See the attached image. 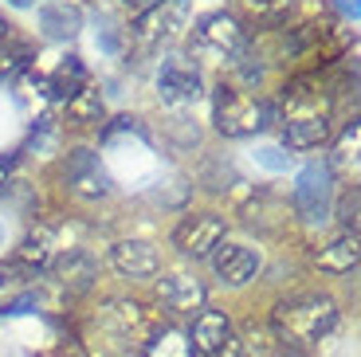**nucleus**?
Here are the masks:
<instances>
[{
    "label": "nucleus",
    "mask_w": 361,
    "mask_h": 357,
    "mask_svg": "<svg viewBox=\"0 0 361 357\" xmlns=\"http://www.w3.org/2000/svg\"><path fill=\"white\" fill-rule=\"evenodd\" d=\"M357 259H361L357 236H345V232L334 236V240H322L310 251V263L322 275H350V271H357Z\"/></svg>",
    "instance_id": "dca6fc26"
},
{
    "label": "nucleus",
    "mask_w": 361,
    "mask_h": 357,
    "mask_svg": "<svg viewBox=\"0 0 361 357\" xmlns=\"http://www.w3.org/2000/svg\"><path fill=\"white\" fill-rule=\"evenodd\" d=\"M298 0H240V8H244V16L252 20L255 28H283L287 24V16L295 12Z\"/></svg>",
    "instance_id": "5701e85b"
},
{
    "label": "nucleus",
    "mask_w": 361,
    "mask_h": 357,
    "mask_svg": "<svg viewBox=\"0 0 361 357\" xmlns=\"http://www.w3.org/2000/svg\"><path fill=\"white\" fill-rule=\"evenodd\" d=\"M334 4L342 8V16H350V20L361 16V4H357V0H334Z\"/></svg>",
    "instance_id": "c756f323"
},
{
    "label": "nucleus",
    "mask_w": 361,
    "mask_h": 357,
    "mask_svg": "<svg viewBox=\"0 0 361 357\" xmlns=\"http://www.w3.org/2000/svg\"><path fill=\"white\" fill-rule=\"evenodd\" d=\"M224 236H228V220L220 212H189L173 228V248L189 259H208Z\"/></svg>",
    "instance_id": "1a4fd4ad"
},
{
    "label": "nucleus",
    "mask_w": 361,
    "mask_h": 357,
    "mask_svg": "<svg viewBox=\"0 0 361 357\" xmlns=\"http://www.w3.org/2000/svg\"><path fill=\"white\" fill-rule=\"evenodd\" d=\"M12 4H16V8H27V4H36V0H12Z\"/></svg>",
    "instance_id": "72a5a7b5"
},
{
    "label": "nucleus",
    "mask_w": 361,
    "mask_h": 357,
    "mask_svg": "<svg viewBox=\"0 0 361 357\" xmlns=\"http://www.w3.org/2000/svg\"><path fill=\"white\" fill-rule=\"evenodd\" d=\"M208 267H212V275L220 279V286L240 291V286H247V283L259 279L263 255H259V248H252V243L220 240L216 248H212V255H208Z\"/></svg>",
    "instance_id": "423d86ee"
},
{
    "label": "nucleus",
    "mask_w": 361,
    "mask_h": 357,
    "mask_svg": "<svg viewBox=\"0 0 361 357\" xmlns=\"http://www.w3.org/2000/svg\"><path fill=\"white\" fill-rule=\"evenodd\" d=\"M290 205H295L302 224H326L334 216V169L326 161L302 165V173L295 181V193H290Z\"/></svg>",
    "instance_id": "20e7f679"
},
{
    "label": "nucleus",
    "mask_w": 361,
    "mask_h": 357,
    "mask_svg": "<svg viewBox=\"0 0 361 357\" xmlns=\"http://www.w3.org/2000/svg\"><path fill=\"white\" fill-rule=\"evenodd\" d=\"M32 67V47L20 44V40H0V79H8L16 71H27Z\"/></svg>",
    "instance_id": "b1692460"
},
{
    "label": "nucleus",
    "mask_w": 361,
    "mask_h": 357,
    "mask_svg": "<svg viewBox=\"0 0 361 357\" xmlns=\"http://www.w3.org/2000/svg\"><path fill=\"white\" fill-rule=\"evenodd\" d=\"M51 357H99V353L87 349V346H79V341H59V349H55Z\"/></svg>",
    "instance_id": "cd10ccee"
},
{
    "label": "nucleus",
    "mask_w": 361,
    "mask_h": 357,
    "mask_svg": "<svg viewBox=\"0 0 361 357\" xmlns=\"http://www.w3.org/2000/svg\"><path fill=\"white\" fill-rule=\"evenodd\" d=\"M82 83H90L87 67L79 63V55H67V59H59V63H55V67H51L47 75H39V95L63 107V102L71 99L75 90L82 87Z\"/></svg>",
    "instance_id": "f3484780"
},
{
    "label": "nucleus",
    "mask_w": 361,
    "mask_h": 357,
    "mask_svg": "<svg viewBox=\"0 0 361 357\" xmlns=\"http://www.w3.org/2000/svg\"><path fill=\"white\" fill-rule=\"evenodd\" d=\"M126 4H130V8H134V12H137V16H142V12H145V8H154L157 0H126Z\"/></svg>",
    "instance_id": "2f4dec72"
},
{
    "label": "nucleus",
    "mask_w": 361,
    "mask_h": 357,
    "mask_svg": "<svg viewBox=\"0 0 361 357\" xmlns=\"http://www.w3.org/2000/svg\"><path fill=\"white\" fill-rule=\"evenodd\" d=\"M106 263H110V267H114L122 279H130V283H145V279L161 275V255H157V248H154L149 240H137V236L110 243Z\"/></svg>",
    "instance_id": "9b49d317"
},
{
    "label": "nucleus",
    "mask_w": 361,
    "mask_h": 357,
    "mask_svg": "<svg viewBox=\"0 0 361 357\" xmlns=\"http://www.w3.org/2000/svg\"><path fill=\"white\" fill-rule=\"evenodd\" d=\"M90 322L106 338V346H137L149 334V314L134 298H102L90 314Z\"/></svg>",
    "instance_id": "7ed1b4c3"
},
{
    "label": "nucleus",
    "mask_w": 361,
    "mask_h": 357,
    "mask_svg": "<svg viewBox=\"0 0 361 357\" xmlns=\"http://www.w3.org/2000/svg\"><path fill=\"white\" fill-rule=\"evenodd\" d=\"M204 95V75L189 55H169L157 71V99L165 107H192Z\"/></svg>",
    "instance_id": "0eeeda50"
},
{
    "label": "nucleus",
    "mask_w": 361,
    "mask_h": 357,
    "mask_svg": "<svg viewBox=\"0 0 361 357\" xmlns=\"http://www.w3.org/2000/svg\"><path fill=\"white\" fill-rule=\"evenodd\" d=\"M142 357H197L192 341L180 326H149L142 338Z\"/></svg>",
    "instance_id": "6ab92c4d"
},
{
    "label": "nucleus",
    "mask_w": 361,
    "mask_h": 357,
    "mask_svg": "<svg viewBox=\"0 0 361 357\" xmlns=\"http://www.w3.org/2000/svg\"><path fill=\"white\" fill-rule=\"evenodd\" d=\"M338 322H342V310H338L334 295H326V291H295V295L275 303L267 326L283 346L310 349L330 338L338 330Z\"/></svg>",
    "instance_id": "f257e3e1"
},
{
    "label": "nucleus",
    "mask_w": 361,
    "mask_h": 357,
    "mask_svg": "<svg viewBox=\"0 0 361 357\" xmlns=\"http://www.w3.org/2000/svg\"><path fill=\"white\" fill-rule=\"evenodd\" d=\"M271 357H307V349H295V346H279Z\"/></svg>",
    "instance_id": "7c9ffc66"
},
{
    "label": "nucleus",
    "mask_w": 361,
    "mask_h": 357,
    "mask_svg": "<svg viewBox=\"0 0 361 357\" xmlns=\"http://www.w3.org/2000/svg\"><path fill=\"white\" fill-rule=\"evenodd\" d=\"M63 185L71 197L79 200H106L114 193V181L102 169V161L94 150H71L63 161Z\"/></svg>",
    "instance_id": "6e6552de"
},
{
    "label": "nucleus",
    "mask_w": 361,
    "mask_h": 357,
    "mask_svg": "<svg viewBox=\"0 0 361 357\" xmlns=\"http://www.w3.org/2000/svg\"><path fill=\"white\" fill-rule=\"evenodd\" d=\"M283 341L271 334V326H244L232 334V346L224 357H271Z\"/></svg>",
    "instance_id": "412c9836"
},
{
    "label": "nucleus",
    "mask_w": 361,
    "mask_h": 357,
    "mask_svg": "<svg viewBox=\"0 0 361 357\" xmlns=\"http://www.w3.org/2000/svg\"><path fill=\"white\" fill-rule=\"evenodd\" d=\"M279 130L290 150H318L334 134V118H295V122H279Z\"/></svg>",
    "instance_id": "aec40b11"
},
{
    "label": "nucleus",
    "mask_w": 361,
    "mask_h": 357,
    "mask_svg": "<svg viewBox=\"0 0 361 357\" xmlns=\"http://www.w3.org/2000/svg\"><path fill=\"white\" fill-rule=\"evenodd\" d=\"M338 220H342L345 236H357V188L350 185V193L342 197V205H338Z\"/></svg>",
    "instance_id": "a878e982"
},
{
    "label": "nucleus",
    "mask_w": 361,
    "mask_h": 357,
    "mask_svg": "<svg viewBox=\"0 0 361 357\" xmlns=\"http://www.w3.org/2000/svg\"><path fill=\"white\" fill-rule=\"evenodd\" d=\"M275 122V102L259 99L252 90L235 87V83H220L212 90V126L224 138H252Z\"/></svg>",
    "instance_id": "f03ea898"
},
{
    "label": "nucleus",
    "mask_w": 361,
    "mask_h": 357,
    "mask_svg": "<svg viewBox=\"0 0 361 357\" xmlns=\"http://www.w3.org/2000/svg\"><path fill=\"white\" fill-rule=\"evenodd\" d=\"M185 334H189L192 353L197 357H224L228 346H232L235 326H232V318H228L224 310H208L204 306L200 314H192V326Z\"/></svg>",
    "instance_id": "4468645a"
},
{
    "label": "nucleus",
    "mask_w": 361,
    "mask_h": 357,
    "mask_svg": "<svg viewBox=\"0 0 361 357\" xmlns=\"http://www.w3.org/2000/svg\"><path fill=\"white\" fill-rule=\"evenodd\" d=\"M157 306L173 318H192L208 306V286L192 271H165L157 279Z\"/></svg>",
    "instance_id": "9d476101"
},
{
    "label": "nucleus",
    "mask_w": 361,
    "mask_h": 357,
    "mask_svg": "<svg viewBox=\"0 0 361 357\" xmlns=\"http://www.w3.org/2000/svg\"><path fill=\"white\" fill-rule=\"evenodd\" d=\"M59 228L55 224H36L32 232L20 240V248H16V267H24L27 275H36V271H47V263H51L55 255H59Z\"/></svg>",
    "instance_id": "2eb2a0df"
},
{
    "label": "nucleus",
    "mask_w": 361,
    "mask_h": 357,
    "mask_svg": "<svg viewBox=\"0 0 361 357\" xmlns=\"http://www.w3.org/2000/svg\"><path fill=\"white\" fill-rule=\"evenodd\" d=\"M247 40L252 36H247V28L240 24V16H232V12H224V8L204 12V16L192 24V44H197V52H208L224 63H232L235 55H244Z\"/></svg>",
    "instance_id": "39448f33"
},
{
    "label": "nucleus",
    "mask_w": 361,
    "mask_h": 357,
    "mask_svg": "<svg viewBox=\"0 0 361 357\" xmlns=\"http://www.w3.org/2000/svg\"><path fill=\"white\" fill-rule=\"evenodd\" d=\"M357 161V118H353L350 126H345V134H342V142H338V161Z\"/></svg>",
    "instance_id": "bb28decb"
},
{
    "label": "nucleus",
    "mask_w": 361,
    "mask_h": 357,
    "mask_svg": "<svg viewBox=\"0 0 361 357\" xmlns=\"http://www.w3.org/2000/svg\"><path fill=\"white\" fill-rule=\"evenodd\" d=\"M8 28H12V24H8V20H4V16H0V40H8V36H12Z\"/></svg>",
    "instance_id": "473e14b6"
},
{
    "label": "nucleus",
    "mask_w": 361,
    "mask_h": 357,
    "mask_svg": "<svg viewBox=\"0 0 361 357\" xmlns=\"http://www.w3.org/2000/svg\"><path fill=\"white\" fill-rule=\"evenodd\" d=\"M63 122L71 126V130H99V126L106 122V102H102L94 83H82L71 99L63 102Z\"/></svg>",
    "instance_id": "a211bd4d"
},
{
    "label": "nucleus",
    "mask_w": 361,
    "mask_h": 357,
    "mask_svg": "<svg viewBox=\"0 0 361 357\" xmlns=\"http://www.w3.org/2000/svg\"><path fill=\"white\" fill-rule=\"evenodd\" d=\"M12 169H16V157H12V153H0V188L8 185Z\"/></svg>",
    "instance_id": "c85d7f7f"
},
{
    "label": "nucleus",
    "mask_w": 361,
    "mask_h": 357,
    "mask_svg": "<svg viewBox=\"0 0 361 357\" xmlns=\"http://www.w3.org/2000/svg\"><path fill=\"white\" fill-rule=\"evenodd\" d=\"M185 4H189V0H157L154 8H145L142 16L134 20L130 36L142 47H157V44H165V40H173L180 32V24H185Z\"/></svg>",
    "instance_id": "f8f14e48"
},
{
    "label": "nucleus",
    "mask_w": 361,
    "mask_h": 357,
    "mask_svg": "<svg viewBox=\"0 0 361 357\" xmlns=\"http://www.w3.org/2000/svg\"><path fill=\"white\" fill-rule=\"evenodd\" d=\"M39 28H44L51 40H71L82 28V12L75 8V4H67V0H51V4L39 8Z\"/></svg>",
    "instance_id": "4be33fe9"
},
{
    "label": "nucleus",
    "mask_w": 361,
    "mask_h": 357,
    "mask_svg": "<svg viewBox=\"0 0 361 357\" xmlns=\"http://www.w3.org/2000/svg\"><path fill=\"white\" fill-rule=\"evenodd\" d=\"M47 275L63 291H71V295H87L90 286L99 283V259L90 255L87 248H63L47 263Z\"/></svg>",
    "instance_id": "ddd939ff"
},
{
    "label": "nucleus",
    "mask_w": 361,
    "mask_h": 357,
    "mask_svg": "<svg viewBox=\"0 0 361 357\" xmlns=\"http://www.w3.org/2000/svg\"><path fill=\"white\" fill-rule=\"evenodd\" d=\"M24 275H27V271L16 267V263H0V306L16 303V295L24 291V283H27Z\"/></svg>",
    "instance_id": "393cba45"
}]
</instances>
